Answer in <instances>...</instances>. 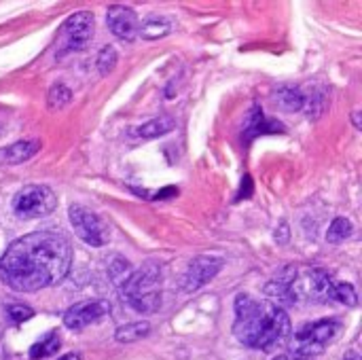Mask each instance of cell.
Listing matches in <instances>:
<instances>
[{"mask_svg": "<svg viewBox=\"0 0 362 360\" xmlns=\"http://www.w3.org/2000/svg\"><path fill=\"white\" fill-rule=\"evenodd\" d=\"M72 248L59 231H34L15 240L0 257V280L15 293H36L66 278Z\"/></svg>", "mask_w": 362, "mask_h": 360, "instance_id": "cell-1", "label": "cell"}, {"mask_svg": "<svg viewBox=\"0 0 362 360\" xmlns=\"http://www.w3.org/2000/svg\"><path fill=\"white\" fill-rule=\"evenodd\" d=\"M233 333L238 342L248 348L274 352L291 339L293 327L284 308L242 293L235 299Z\"/></svg>", "mask_w": 362, "mask_h": 360, "instance_id": "cell-2", "label": "cell"}, {"mask_svg": "<svg viewBox=\"0 0 362 360\" xmlns=\"http://www.w3.org/2000/svg\"><path fill=\"white\" fill-rule=\"evenodd\" d=\"M123 301L138 314H153L161 308V269L153 263L134 269L119 289Z\"/></svg>", "mask_w": 362, "mask_h": 360, "instance_id": "cell-3", "label": "cell"}, {"mask_svg": "<svg viewBox=\"0 0 362 360\" xmlns=\"http://www.w3.org/2000/svg\"><path fill=\"white\" fill-rule=\"evenodd\" d=\"M337 333H339V323L333 318L303 325L293 337V352L297 354V359H312L325 352V348L337 337Z\"/></svg>", "mask_w": 362, "mask_h": 360, "instance_id": "cell-4", "label": "cell"}, {"mask_svg": "<svg viewBox=\"0 0 362 360\" xmlns=\"http://www.w3.org/2000/svg\"><path fill=\"white\" fill-rule=\"evenodd\" d=\"M57 208L55 193L45 185H25L13 197V212L19 219H40Z\"/></svg>", "mask_w": 362, "mask_h": 360, "instance_id": "cell-5", "label": "cell"}, {"mask_svg": "<svg viewBox=\"0 0 362 360\" xmlns=\"http://www.w3.org/2000/svg\"><path fill=\"white\" fill-rule=\"evenodd\" d=\"M333 286H335V280L331 278L329 272L318 269V267H314V269H297L295 267V276L291 282L295 301H299V297H308L312 301L325 303L333 297Z\"/></svg>", "mask_w": 362, "mask_h": 360, "instance_id": "cell-6", "label": "cell"}, {"mask_svg": "<svg viewBox=\"0 0 362 360\" xmlns=\"http://www.w3.org/2000/svg\"><path fill=\"white\" fill-rule=\"evenodd\" d=\"M93 36V15L87 11L70 15L59 30V40H57V57H64L68 53L81 51L87 47V42Z\"/></svg>", "mask_w": 362, "mask_h": 360, "instance_id": "cell-7", "label": "cell"}, {"mask_svg": "<svg viewBox=\"0 0 362 360\" xmlns=\"http://www.w3.org/2000/svg\"><path fill=\"white\" fill-rule=\"evenodd\" d=\"M70 225L74 233L89 246L100 248L110 240V229L104 223V219L85 206H70Z\"/></svg>", "mask_w": 362, "mask_h": 360, "instance_id": "cell-8", "label": "cell"}, {"mask_svg": "<svg viewBox=\"0 0 362 360\" xmlns=\"http://www.w3.org/2000/svg\"><path fill=\"white\" fill-rule=\"evenodd\" d=\"M110 314V306L104 299H93V301H81L74 303L72 308L66 310L64 314V325L72 331H83L89 325L102 320L104 316Z\"/></svg>", "mask_w": 362, "mask_h": 360, "instance_id": "cell-9", "label": "cell"}, {"mask_svg": "<svg viewBox=\"0 0 362 360\" xmlns=\"http://www.w3.org/2000/svg\"><path fill=\"white\" fill-rule=\"evenodd\" d=\"M221 269H223V259H218V257H197V259H193L189 263L185 276H182V291L185 293L199 291L210 280H214Z\"/></svg>", "mask_w": 362, "mask_h": 360, "instance_id": "cell-10", "label": "cell"}, {"mask_svg": "<svg viewBox=\"0 0 362 360\" xmlns=\"http://www.w3.org/2000/svg\"><path fill=\"white\" fill-rule=\"evenodd\" d=\"M106 23H108L110 32L117 38L125 40V42H132L138 36V30H140L138 15L129 6H121V4L108 6V11H106Z\"/></svg>", "mask_w": 362, "mask_h": 360, "instance_id": "cell-11", "label": "cell"}, {"mask_svg": "<svg viewBox=\"0 0 362 360\" xmlns=\"http://www.w3.org/2000/svg\"><path fill=\"white\" fill-rule=\"evenodd\" d=\"M276 132H284V125L276 119H267L261 110V106H252L250 112L246 115V121H244V140L250 142L255 140L257 136H263V134H276Z\"/></svg>", "mask_w": 362, "mask_h": 360, "instance_id": "cell-12", "label": "cell"}, {"mask_svg": "<svg viewBox=\"0 0 362 360\" xmlns=\"http://www.w3.org/2000/svg\"><path fill=\"white\" fill-rule=\"evenodd\" d=\"M40 149V142L38 140H21V142H15L6 149L0 151V161L2 163H8V166H17V163H23L28 161L30 157H34Z\"/></svg>", "mask_w": 362, "mask_h": 360, "instance_id": "cell-13", "label": "cell"}, {"mask_svg": "<svg viewBox=\"0 0 362 360\" xmlns=\"http://www.w3.org/2000/svg\"><path fill=\"white\" fill-rule=\"evenodd\" d=\"M274 102L280 110L284 112H297V110H303V104H305V93L297 87H291V85H282L276 89L274 93Z\"/></svg>", "mask_w": 362, "mask_h": 360, "instance_id": "cell-14", "label": "cell"}, {"mask_svg": "<svg viewBox=\"0 0 362 360\" xmlns=\"http://www.w3.org/2000/svg\"><path fill=\"white\" fill-rule=\"evenodd\" d=\"M174 125H176V121H174L170 115H163V117H159V119H153V121L140 125V127L136 129V134H138L140 138H146V140H148V138H159V136L172 132Z\"/></svg>", "mask_w": 362, "mask_h": 360, "instance_id": "cell-15", "label": "cell"}, {"mask_svg": "<svg viewBox=\"0 0 362 360\" xmlns=\"http://www.w3.org/2000/svg\"><path fill=\"white\" fill-rule=\"evenodd\" d=\"M62 346V339L57 335V331H49L40 342H36L32 348H30V359L32 360H42L47 356H53Z\"/></svg>", "mask_w": 362, "mask_h": 360, "instance_id": "cell-16", "label": "cell"}, {"mask_svg": "<svg viewBox=\"0 0 362 360\" xmlns=\"http://www.w3.org/2000/svg\"><path fill=\"white\" fill-rule=\"evenodd\" d=\"M148 333H151V325L146 320H140V323H129L125 327H119L115 333V339L119 344H134V342L146 337Z\"/></svg>", "mask_w": 362, "mask_h": 360, "instance_id": "cell-17", "label": "cell"}, {"mask_svg": "<svg viewBox=\"0 0 362 360\" xmlns=\"http://www.w3.org/2000/svg\"><path fill=\"white\" fill-rule=\"evenodd\" d=\"M170 30H172L170 21H165V19H148V21H144L140 25L138 34L142 38H146V40H159V38L168 36Z\"/></svg>", "mask_w": 362, "mask_h": 360, "instance_id": "cell-18", "label": "cell"}, {"mask_svg": "<svg viewBox=\"0 0 362 360\" xmlns=\"http://www.w3.org/2000/svg\"><path fill=\"white\" fill-rule=\"evenodd\" d=\"M352 231H354L352 223H350L348 219H344V216H337V219L331 223L329 231H327V242H331V244H341V242H346V240L352 236Z\"/></svg>", "mask_w": 362, "mask_h": 360, "instance_id": "cell-19", "label": "cell"}, {"mask_svg": "<svg viewBox=\"0 0 362 360\" xmlns=\"http://www.w3.org/2000/svg\"><path fill=\"white\" fill-rule=\"evenodd\" d=\"M132 272H134L132 263L125 261L123 257H115L112 263H110V267H108V276H110V280H112V284L117 289H121L127 282V278L132 276Z\"/></svg>", "mask_w": 362, "mask_h": 360, "instance_id": "cell-20", "label": "cell"}, {"mask_svg": "<svg viewBox=\"0 0 362 360\" xmlns=\"http://www.w3.org/2000/svg\"><path fill=\"white\" fill-rule=\"evenodd\" d=\"M331 299H335V301H339V303H344L348 308H356L358 306V295H356L354 286L348 284V282H335Z\"/></svg>", "mask_w": 362, "mask_h": 360, "instance_id": "cell-21", "label": "cell"}, {"mask_svg": "<svg viewBox=\"0 0 362 360\" xmlns=\"http://www.w3.org/2000/svg\"><path fill=\"white\" fill-rule=\"evenodd\" d=\"M70 100H72V93H70V89H68L66 85H53V87L49 89L47 104H49V108H51V110H59V108H64Z\"/></svg>", "mask_w": 362, "mask_h": 360, "instance_id": "cell-22", "label": "cell"}, {"mask_svg": "<svg viewBox=\"0 0 362 360\" xmlns=\"http://www.w3.org/2000/svg\"><path fill=\"white\" fill-rule=\"evenodd\" d=\"M115 66H117V51H115V47L108 45L98 55V70H100L102 76H106L108 72H112Z\"/></svg>", "mask_w": 362, "mask_h": 360, "instance_id": "cell-23", "label": "cell"}, {"mask_svg": "<svg viewBox=\"0 0 362 360\" xmlns=\"http://www.w3.org/2000/svg\"><path fill=\"white\" fill-rule=\"evenodd\" d=\"M32 316H34V310L28 308V306H21V303H15V306H8L6 308V318L13 325H21L25 320H30Z\"/></svg>", "mask_w": 362, "mask_h": 360, "instance_id": "cell-24", "label": "cell"}, {"mask_svg": "<svg viewBox=\"0 0 362 360\" xmlns=\"http://www.w3.org/2000/svg\"><path fill=\"white\" fill-rule=\"evenodd\" d=\"M276 240H278L280 244H284V242L288 240V227H286V223L280 225V238H276Z\"/></svg>", "mask_w": 362, "mask_h": 360, "instance_id": "cell-25", "label": "cell"}, {"mask_svg": "<svg viewBox=\"0 0 362 360\" xmlns=\"http://www.w3.org/2000/svg\"><path fill=\"white\" fill-rule=\"evenodd\" d=\"M344 360H361V356H358V352H356V350H350V352L344 356Z\"/></svg>", "mask_w": 362, "mask_h": 360, "instance_id": "cell-26", "label": "cell"}, {"mask_svg": "<svg viewBox=\"0 0 362 360\" xmlns=\"http://www.w3.org/2000/svg\"><path fill=\"white\" fill-rule=\"evenodd\" d=\"M57 360H81V356H78V354H64L62 359Z\"/></svg>", "mask_w": 362, "mask_h": 360, "instance_id": "cell-27", "label": "cell"}, {"mask_svg": "<svg viewBox=\"0 0 362 360\" xmlns=\"http://www.w3.org/2000/svg\"><path fill=\"white\" fill-rule=\"evenodd\" d=\"M274 360H288L286 356H278V359H274Z\"/></svg>", "mask_w": 362, "mask_h": 360, "instance_id": "cell-28", "label": "cell"}, {"mask_svg": "<svg viewBox=\"0 0 362 360\" xmlns=\"http://www.w3.org/2000/svg\"><path fill=\"white\" fill-rule=\"evenodd\" d=\"M297 360H314V359H297Z\"/></svg>", "mask_w": 362, "mask_h": 360, "instance_id": "cell-29", "label": "cell"}]
</instances>
